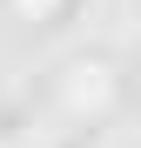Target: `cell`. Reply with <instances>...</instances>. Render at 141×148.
Segmentation results:
<instances>
[{
	"label": "cell",
	"mask_w": 141,
	"mask_h": 148,
	"mask_svg": "<svg viewBox=\"0 0 141 148\" xmlns=\"http://www.w3.org/2000/svg\"><path fill=\"white\" fill-rule=\"evenodd\" d=\"M27 7H47V0H27Z\"/></svg>",
	"instance_id": "cell-1"
}]
</instances>
